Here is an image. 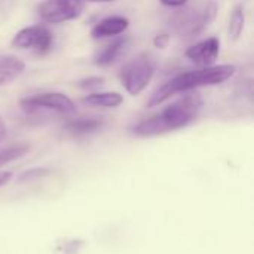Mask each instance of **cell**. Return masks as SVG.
I'll use <instances>...</instances> for the list:
<instances>
[{"label":"cell","mask_w":254,"mask_h":254,"mask_svg":"<svg viewBox=\"0 0 254 254\" xmlns=\"http://www.w3.org/2000/svg\"><path fill=\"white\" fill-rule=\"evenodd\" d=\"M25 68L24 61L13 55H0V86L15 80Z\"/></svg>","instance_id":"8fae6325"},{"label":"cell","mask_w":254,"mask_h":254,"mask_svg":"<svg viewBox=\"0 0 254 254\" xmlns=\"http://www.w3.org/2000/svg\"><path fill=\"white\" fill-rule=\"evenodd\" d=\"M216 3H208L202 10H186L176 18V30L182 37L190 39L198 36L216 16Z\"/></svg>","instance_id":"5b68a950"},{"label":"cell","mask_w":254,"mask_h":254,"mask_svg":"<svg viewBox=\"0 0 254 254\" xmlns=\"http://www.w3.org/2000/svg\"><path fill=\"white\" fill-rule=\"evenodd\" d=\"M28 150H30V146L28 144H21V143L13 144V146H7L4 149H0V167L22 158L25 153H28Z\"/></svg>","instance_id":"5bb4252c"},{"label":"cell","mask_w":254,"mask_h":254,"mask_svg":"<svg viewBox=\"0 0 254 254\" xmlns=\"http://www.w3.org/2000/svg\"><path fill=\"white\" fill-rule=\"evenodd\" d=\"M244 24H246L244 9L241 6H237L231 15V21H229V37L237 40L244 30Z\"/></svg>","instance_id":"9a60e30c"},{"label":"cell","mask_w":254,"mask_h":254,"mask_svg":"<svg viewBox=\"0 0 254 254\" xmlns=\"http://www.w3.org/2000/svg\"><path fill=\"white\" fill-rule=\"evenodd\" d=\"M168 42H170V36H168L167 33L158 34V36H155V39H153V45H155V48H158V49L167 48Z\"/></svg>","instance_id":"e0dca14e"},{"label":"cell","mask_w":254,"mask_h":254,"mask_svg":"<svg viewBox=\"0 0 254 254\" xmlns=\"http://www.w3.org/2000/svg\"><path fill=\"white\" fill-rule=\"evenodd\" d=\"M128 25L129 21L124 16H109L94 25V28L91 30V36L94 39L118 36L122 34L128 28Z\"/></svg>","instance_id":"9c48e42d"},{"label":"cell","mask_w":254,"mask_h":254,"mask_svg":"<svg viewBox=\"0 0 254 254\" xmlns=\"http://www.w3.org/2000/svg\"><path fill=\"white\" fill-rule=\"evenodd\" d=\"M124 101L119 92H94L83 98V103L92 107H118Z\"/></svg>","instance_id":"7c38bea8"},{"label":"cell","mask_w":254,"mask_h":254,"mask_svg":"<svg viewBox=\"0 0 254 254\" xmlns=\"http://www.w3.org/2000/svg\"><path fill=\"white\" fill-rule=\"evenodd\" d=\"M83 12L82 0H43L39 4V15L45 22L61 24L80 16Z\"/></svg>","instance_id":"8992f818"},{"label":"cell","mask_w":254,"mask_h":254,"mask_svg":"<svg viewBox=\"0 0 254 254\" xmlns=\"http://www.w3.org/2000/svg\"><path fill=\"white\" fill-rule=\"evenodd\" d=\"M54 36L45 25H31L19 30L13 39L12 46L18 49H33L37 54H45L52 46Z\"/></svg>","instance_id":"52a82bcc"},{"label":"cell","mask_w":254,"mask_h":254,"mask_svg":"<svg viewBox=\"0 0 254 254\" xmlns=\"http://www.w3.org/2000/svg\"><path fill=\"white\" fill-rule=\"evenodd\" d=\"M162 4L165 6H173V7H179V6H183L188 0H159Z\"/></svg>","instance_id":"d6986e66"},{"label":"cell","mask_w":254,"mask_h":254,"mask_svg":"<svg viewBox=\"0 0 254 254\" xmlns=\"http://www.w3.org/2000/svg\"><path fill=\"white\" fill-rule=\"evenodd\" d=\"M220 54V40L217 37H210L202 40L186 51V57L199 65L210 67Z\"/></svg>","instance_id":"ba28073f"},{"label":"cell","mask_w":254,"mask_h":254,"mask_svg":"<svg viewBox=\"0 0 254 254\" xmlns=\"http://www.w3.org/2000/svg\"><path fill=\"white\" fill-rule=\"evenodd\" d=\"M82 89H94V88H100L101 85H104V77H100V76H91V77H86L83 80H80L77 83Z\"/></svg>","instance_id":"2e32d148"},{"label":"cell","mask_w":254,"mask_h":254,"mask_svg":"<svg viewBox=\"0 0 254 254\" xmlns=\"http://www.w3.org/2000/svg\"><path fill=\"white\" fill-rule=\"evenodd\" d=\"M103 121L97 119V118H91V119H77V121H71L65 125V129L74 135H85V134H91L94 131H97L98 128H101Z\"/></svg>","instance_id":"4fadbf2b"},{"label":"cell","mask_w":254,"mask_h":254,"mask_svg":"<svg viewBox=\"0 0 254 254\" xmlns=\"http://www.w3.org/2000/svg\"><path fill=\"white\" fill-rule=\"evenodd\" d=\"M237 73V67L232 64L222 65H210L199 70L185 71L164 83L147 101V107H156L171 98L176 94L188 92L192 89H198L202 86H213L226 82Z\"/></svg>","instance_id":"7a4b0ae2"},{"label":"cell","mask_w":254,"mask_h":254,"mask_svg":"<svg viewBox=\"0 0 254 254\" xmlns=\"http://www.w3.org/2000/svg\"><path fill=\"white\" fill-rule=\"evenodd\" d=\"M12 179V173L10 171H0V188L6 186Z\"/></svg>","instance_id":"ac0fdd59"},{"label":"cell","mask_w":254,"mask_h":254,"mask_svg":"<svg viewBox=\"0 0 254 254\" xmlns=\"http://www.w3.org/2000/svg\"><path fill=\"white\" fill-rule=\"evenodd\" d=\"M21 107L28 113H36L40 110H49L61 115H73L76 112L74 103L61 92H43L22 98L19 101Z\"/></svg>","instance_id":"277c9868"},{"label":"cell","mask_w":254,"mask_h":254,"mask_svg":"<svg viewBox=\"0 0 254 254\" xmlns=\"http://www.w3.org/2000/svg\"><path fill=\"white\" fill-rule=\"evenodd\" d=\"M201 107L202 100L199 95H186L185 98L165 107L161 113L134 125L131 132L137 137H156L182 129L196 121Z\"/></svg>","instance_id":"6da1fadb"},{"label":"cell","mask_w":254,"mask_h":254,"mask_svg":"<svg viewBox=\"0 0 254 254\" xmlns=\"http://www.w3.org/2000/svg\"><path fill=\"white\" fill-rule=\"evenodd\" d=\"M131 39L124 36V37H118L115 39L112 43H109L97 57H95V64L100 67H107L110 64H113L121 55L122 52L129 46Z\"/></svg>","instance_id":"30bf717a"},{"label":"cell","mask_w":254,"mask_h":254,"mask_svg":"<svg viewBox=\"0 0 254 254\" xmlns=\"http://www.w3.org/2000/svg\"><path fill=\"white\" fill-rule=\"evenodd\" d=\"M88 1H95V3H107V1H115V0H88Z\"/></svg>","instance_id":"44dd1931"},{"label":"cell","mask_w":254,"mask_h":254,"mask_svg":"<svg viewBox=\"0 0 254 254\" xmlns=\"http://www.w3.org/2000/svg\"><path fill=\"white\" fill-rule=\"evenodd\" d=\"M6 135H7V128H6V125H4L3 119L0 118V143L6 138Z\"/></svg>","instance_id":"ffe728a7"},{"label":"cell","mask_w":254,"mask_h":254,"mask_svg":"<svg viewBox=\"0 0 254 254\" xmlns=\"http://www.w3.org/2000/svg\"><path fill=\"white\" fill-rule=\"evenodd\" d=\"M155 71H156L155 60L147 54H141L122 68L121 82L128 94L138 95L147 88V85L155 76Z\"/></svg>","instance_id":"3957f363"}]
</instances>
